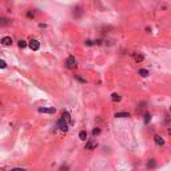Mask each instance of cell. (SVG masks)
Masks as SVG:
<instances>
[{
  "label": "cell",
  "mask_w": 171,
  "mask_h": 171,
  "mask_svg": "<svg viewBox=\"0 0 171 171\" xmlns=\"http://www.w3.org/2000/svg\"><path fill=\"white\" fill-rule=\"evenodd\" d=\"M66 67L68 70H75L76 67H78V62H76V59L74 56H68L66 59Z\"/></svg>",
  "instance_id": "obj_1"
},
{
  "label": "cell",
  "mask_w": 171,
  "mask_h": 171,
  "mask_svg": "<svg viewBox=\"0 0 171 171\" xmlns=\"http://www.w3.org/2000/svg\"><path fill=\"white\" fill-rule=\"evenodd\" d=\"M58 127L62 130V131L67 132L68 131V122L66 119H63V118H60V119L58 120Z\"/></svg>",
  "instance_id": "obj_2"
},
{
  "label": "cell",
  "mask_w": 171,
  "mask_h": 171,
  "mask_svg": "<svg viewBox=\"0 0 171 171\" xmlns=\"http://www.w3.org/2000/svg\"><path fill=\"white\" fill-rule=\"evenodd\" d=\"M28 47H29L32 51H38V50L40 48V43L38 42L36 39H31V40H29V43H28Z\"/></svg>",
  "instance_id": "obj_3"
},
{
  "label": "cell",
  "mask_w": 171,
  "mask_h": 171,
  "mask_svg": "<svg viewBox=\"0 0 171 171\" xmlns=\"http://www.w3.org/2000/svg\"><path fill=\"white\" fill-rule=\"evenodd\" d=\"M131 56L134 58V60L136 63H140L144 60V55L142 54V52H134V54H131Z\"/></svg>",
  "instance_id": "obj_4"
},
{
  "label": "cell",
  "mask_w": 171,
  "mask_h": 171,
  "mask_svg": "<svg viewBox=\"0 0 171 171\" xmlns=\"http://www.w3.org/2000/svg\"><path fill=\"white\" fill-rule=\"evenodd\" d=\"M39 112H44V114H55L56 112V108L55 107H50V108H39Z\"/></svg>",
  "instance_id": "obj_5"
},
{
  "label": "cell",
  "mask_w": 171,
  "mask_h": 171,
  "mask_svg": "<svg viewBox=\"0 0 171 171\" xmlns=\"http://www.w3.org/2000/svg\"><path fill=\"white\" fill-rule=\"evenodd\" d=\"M11 26V19L8 17H0V27H8Z\"/></svg>",
  "instance_id": "obj_6"
},
{
  "label": "cell",
  "mask_w": 171,
  "mask_h": 171,
  "mask_svg": "<svg viewBox=\"0 0 171 171\" xmlns=\"http://www.w3.org/2000/svg\"><path fill=\"white\" fill-rule=\"evenodd\" d=\"M83 8L82 7H76L74 9V17H76V19H79V17H82V15H83Z\"/></svg>",
  "instance_id": "obj_7"
},
{
  "label": "cell",
  "mask_w": 171,
  "mask_h": 171,
  "mask_svg": "<svg viewBox=\"0 0 171 171\" xmlns=\"http://www.w3.org/2000/svg\"><path fill=\"white\" fill-rule=\"evenodd\" d=\"M0 43H2L3 45H11L12 44V38L11 36H4V38H2Z\"/></svg>",
  "instance_id": "obj_8"
},
{
  "label": "cell",
  "mask_w": 171,
  "mask_h": 171,
  "mask_svg": "<svg viewBox=\"0 0 171 171\" xmlns=\"http://www.w3.org/2000/svg\"><path fill=\"white\" fill-rule=\"evenodd\" d=\"M62 118L63 119H66L68 122V124H72V120H71V115H70L67 111H63V114H62Z\"/></svg>",
  "instance_id": "obj_9"
},
{
  "label": "cell",
  "mask_w": 171,
  "mask_h": 171,
  "mask_svg": "<svg viewBox=\"0 0 171 171\" xmlns=\"http://www.w3.org/2000/svg\"><path fill=\"white\" fill-rule=\"evenodd\" d=\"M154 140H155V143H156L158 146H163V144H164V139H163L162 136H159V135H155V136H154Z\"/></svg>",
  "instance_id": "obj_10"
},
{
  "label": "cell",
  "mask_w": 171,
  "mask_h": 171,
  "mask_svg": "<svg viewBox=\"0 0 171 171\" xmlns=\"http://www.w3.org/2000/svg\"><path fill=\"white\" fill-rule=\"evenodd\" d=\"M98 144L95 142H92V140H88V142L86 143V150H92V149H95Z\"/></svg>",
  "instance_id": "obj_11"
},
{
  "label": "cell",
  "mask_w": 171,
  "mask_h": 171,
  "mask_svg": "<svg viewBox=\"0 0 171 171\" xmlns=\"http://www.w3.org/2000/svg\"><path fill=\"white\" fill-rule=\"evenodd\" d=\"M26 15H27V17H29V19H35V16H36V12H35L33 9H28Z\"/></svg>",
  "instance_id": "obj_12"
},
{
  "label": "cell",
  "mask_w": 171,
  "mask_h": 171,
  "mask_svg": "<svg viewBox=\"0 0 171 171\" xmlns=\"http://www.w3.org/2000/svg\"><path fill=\"white\" fill-rule=\"evenodd\" d=\"M111 99H112V102H120V95L119 94H116V92H114L112 95H111Z\"/></svg>",
  "instance_id": "obj_13"
},
{
  "label": "cell",
  "mask_w": 171,
  "mask_h": 171,
  "mask_svg": "<svg viewBox=\"0 0 171 171\" xmlns=\"http://www.w3.org/2000/svg\"><path fill=\"white\" fill-rule=\"evenodd\" d=\"M138 72H139V75H140V76H143V78H147V76L150 75V74H149V71H147V70H144V68H140Z\"/></svg>",
  "instance_id": "obj_14"
},
{
  "label": "cell",
  "mask_w": 171,
  "mask_h": 171,
  "mask_svg": "<svg viewBox=\"0 0 171 171\" xmlns=\"http://www.w3.org/2000/svg\"><path fill=\"white\" fill-rule=\"evenodd\" d=\"M156 166V162H155V159H150L149 162H147V167L149 168H154Z\"/></svg>",
  "instance_id": "obj_15"
},
{
  "label": "cell",
  "mask_w": 171,
  "mask_h": 171,
  "mask_svg": "<svg viewBox=\"0 0 171 171\" xmlns=\"http://www.w3.org/2000/svg\"><path fill=\"white\" fill-rule=\"evenodd\" d=\"M115 118H130V114L128 112H116Z\"/></svg>",
  "instance_id": "obj_16"
},
{
  "label": "cell",
  "mask_w": 171,
  "mask_h": 171,
  "mask_svg": "<svg viewBox=\"0 0 171 171\" xmlns=\"http://www.w3.org/2000/svg\"><path fill=\"white\" fill-rule=\"evenodd\" d=\"M150 120H151V115H150L149 112H146V114H144V124H149Z\"/></svg>",
  "instance_id": "obj_17"
},
{
  "label": "cell",
  "mask_w": 171,
  "mask_h": 171,
  "mask_svg": "<svg viewBox=\"0 0 171 171\" xmlns=\"http://www.w3.org/2000/svg\"><path fill=\"white\" fill-rule=\"evenodd\" d=\"M17 44H19L20 48H26V47L28 45V43L26 42V40H19V43H17Z\"/></svg>",
  "instance_id": "obj_18"
},
{
  "label": "cell",
  "mask_w": 171,
  "mask_h": 171,
  "mask_svg": "<svg viewBox=\"0 0 171 171\" xmlns=\"http://www.w3.org/2000/svg\"><path fill=\"white\" fill-rule=\"evenodd\" d=\"M79 138H80L82 140H86V139H87V132H86V131H80V132H79Z\"/></svg>",
  "instance_id": "obj_19"
},
{
  "label": "cell",
  "mask_w": 171,
  "mask_h": 171,
  "mask_svg": "<svg viewBox=\"0 0 171 171\" xmlns=\"http://www.w3.org/2000/svg\"><path fill=\"white\" fill-rule=\"evenodd\" d=\"M99 134H100V128H99V127H96V128L92 130V135H94V136H96V135H99Z\"/></svg>",
  "instance_id": "obj_20"
},
{
  "label": "cell",
  "mask_w": 171,
  "mask_h": 171,
  "mask_svg": "<svg viewBox=\"0 0 171 171\" xmlns=\"http://www.w3.org/2000/svg\"><path fill=\"white\" fill-rule=\"evenodd\" d=\"M75 79H76V80H79L80 83H86V79H83L80 75H75Z\"/></svg>",
  "instance_id": "obj_21"
},
{
  "label": "cell",
  "mask_w": 171,
  "mask_h": 171,
  "mask_svg": "<svg viewBox=\"0 0 171 171\" xmlns=\"http://www.w3.org/2000/svg\"><path fill=\"white\" fill-rule=\"evenodd\" d=\"M5 67H7V63H5V60L0 59V68H5Z\"/></svg>",
  "instance_id": "obj_22"
},
{
  "label": "cell",
  "mask_w": 171,
  "mask_h": 171,
  "mask_svg": "<svg viewBox=\"0 0 171 171\" xmlns=\"http://www.w3.org/2000/svg\"><path fill=\"white\" fill-rule=\"evenodd\" d=\"M92 44H94L92 40H86V45H92Z\"/></svg>",
  "instance_id": "obj_23"
},
{
  "label": "cell",
  "mask_w": 171,
  "mask_h": 171,
  "mask_svg": "<svg viewBox=\"0 0 171 171\" xmlns=\"http://www.w3.org/2000/svg\"><path fill=\"white\" fill-rule=\"evenodd\" d=\"M60 170H68V166H62Z\"/></svg>",
  "instance_id": "obj_24"
},
{
  "label": "cell",
  "mask_w": 171,
  "mask_h": 171,
  "mask_svg": "<svg viewBox=\"0 0 171 171\" xmlns=\"http://www.w3.org/2000/svg\"><path fill=\"white\" fill-rule=\"evenodd\" d=\"M168 132H170V135H171V128H170V130H168Z\"/></svg>",
  "instance_id": "obj_25"
},
{
  "label": "cell",
  "mask_w": 171,
  "mask_h": 171,
  "mask_svg": "<svg viewBox=\"0 0 171 171\" xmlns=\"http://www.w3.org/2000/svg\"><path fill=\"white\" fill-rule=\"evenodd\" d=\"M170 112H171V107H170Z\"/></svg>",
  "instance_id": "obj_26"
}]
</instances>
